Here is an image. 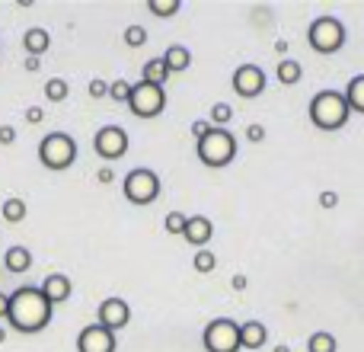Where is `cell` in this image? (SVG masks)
<instances>
[{
  "label": "cell",
  "instance_id": "obj_1",
  "mask_svg": "<svg viewBox=\"0 0 364 352\" xmlns=\"http://www.w3.org/2000/svg\"><path fill=\"white\" fill-rule=\"evenodd\" d=\"M51 314H55V308L45 301L42 291L23 285V289H16L10 295V314H6V323H10L13 330H19V333L32 336V333H42V330L48 327Z\"/></svg>",
  "mask_w": 364,
  "mask_h": 352
},
{
  "label": "cell",
  "instance_id": "obj_2",
  "mask_svg": "<svg viewBox=\"0 0 364 352\" xmlns=\"http://www.w3.org/2000/svg\"><path fill=\"white\" fill-rule=\"evenodd\" d=\"M307 113H310V122H314L320 132H339V128H346L352 109H348V103H346V93H339V90H320V93L310 100Z\"/></svg>",
  "mask_w": 364,
  "mask_h": 352
},
{
  "label": "cell",
  "instance_id": "obj_3",
  "mask_svg": "<svg viewBox=\"0 0 364 352\" xmlns=\"http://www.w3.org/2000/svg\"><path fill=\"white\" fill-rule=\"evenodd\" d=\"M195 154H198V160L205 167H211V170H220V167L233 164V157H237V138H233L230 128H208L205 138L195 141Z\"/></svg>",
  "mask_w": 364,
  "mask_h": 352
},
{
  "label": "cell",
  "instance_id": "obj_4",
  "mask_svg": "<svg viewBox=\"0 0 364 352\" xmlns=\"http://www.w3.org/2000/svg\"><path fill=\"white\" fill-rule=\"evenodd\" d=\"M38 160H42L45 170L51 173H64L74 167L77 160V141L68 132H51L38 141Z\"/></svg>",
  "mask_w": 364,
  "mask_h": 352
},
{
  "label": "cell",
  "instance_id": "obj_5",
  "mask_svg": "<svg viewBox=\"0 0 364 352\" xmlns=\"http://www.w3.org/2000/svg\"><path fill=\"white\" fill-rule=\"evenodd\" d=\"M164 192V182L160 176L151 170V167H134L132 173L122 180V195H125L132 205H151V202L160 199Z\"/></svg>",
  "mask_w": 364,
  "mask_h": 352
},
{
  "label": "cell",
  "instance_id": "obj_6",
  "mask_svg": "<svg viewBox=\"0 0 364 352\" xmlns=\"http://www.w3.org/2000/svg\"><path fill=\"white\" fill-rule=\"evenodd\" d=\"M346 38H348L346 26H342V19H336V16H316L307 29V42L316 55H336V51H342Z\"/></svg>",
  "mask_w": 364,
  "mask_h": 352
},
{
  "label": "cell",
  "instance_id": "obj_7",
  "mask_svg": "<svg viewBox=\"0 0 364 352\" xmlns=\"http://www.w3.org/2000/svg\"><path fill=\"white\" fill-rule=\"evenodd\" d=\"M128 109H132L138 119H157V115L166 109V90L157 87V83H147V81L132 83Z\"/></svg>",
  "mask_w": 364,
  "mask_h": 352
},
{
  "label": "cell",
  "instance_id": "obj_8",
  "mask_svg": "<svg viewBox=\"0 0 364 352\" xmlns=\"http://www.w3.org/2000/svg\"><path fill=\"white\" fill-rule=\"evenodd\" d=\"M201 346L208 352H240V323L230 317H214L201 333Z\"/></svg>",
  "mask_w": 364,
  "mask_h": 352
},
{
  "label": "cell",
  "instance_id": "obj_9",
  "mask_svg": "<svg viewBox=\"0 0 364 352\" xmlns=\"http://www.w3.org/2000/svg\"><path fill=\"white\" fill-rule=\"evenodd\" d=\"M128 145H132V138H128V132L119 125H102L100 132L93 135V151L100 154L102 160H122L128 154Z\"/></svg>",
  "mask_w": 364,
  "mask_h": 352
},
{
  "label": "cell",
  "instance_id": "obj_10",
  "mask_svg": "<svg viewBox=\"0 0 364 352\" xmlns=\"http://www.w3.org/2000/svg\"><path fill=\"white\" fill-rule=\"evenodd\" d=\"M230 83H233V93L237 96H243V100H256V96L265 90L269 77H265V71L259 68V64H240V68L233 71Z\"/></svg>",
  "mask_w": 364,
  "mask_h": 352
},
{
  "label": "cell",
  "instance_id": "obj_11",
  "mask_svg": "<svg viewBox=\"0 0 364 352\" xmlns=\"http://www.w3.org/2000/svg\"><path fill=\"white\" fill-rule=\"evenodd\" d=\"M128 321H132V308H128V301L125 298H119V295L106 298V301L96 308V323L106 327V330H112V333L115 330H125Z\"/></svg>",
  "mask_w": 364,
  "mask_h": 352
},
{
  "label": "cell",
  "instance_id": "obj_12",
  "mask_svg": "<svg viewBox=\"0 0 364 352\" xmlns=\"http://www.w3.org/2000/svg\"><path fill=\"white\" fill-rule=\"evenodd\" d=\"M115 333L106 327H100V323H90V327L80 330V336H77V352H115Z\"/></svg>",
  "mask_w": 364,
  "mask_h": 352
},
{
  "label": "cell",
  "instance_id": "obj_13",
  "mask_svg": "<svg viewBox=\"0 0 364 352\" xmlns=\"http://www.w3.org/2000/svg\"><path fill=\"white\" fill-rule=\"evenodd\" d=\"M182 237H186V244H192L195 250H205V247L211 244V237H214L211 218H205V214H188Z\"/></svg>",
  "mask_w": 364,
  "mask_h": 352
},
{
  "label": "cell",
  "instance_id": "obj_14",
  "mask_svg": "<svg viewBox=\"0 0 364 352\" xmlns=\"http://www.w3.org/2000/svg\"><path fill=\"white\" fill-rule=\"evenodd\" d=\"M38 291L45 295V301L55 308V304H64L70 298V291H74V285H70V279L64 276V272H51V276H45V282L38 285Z\"/></svg>",
  "mask_w": 364,
  "mask_h": 352
},
{
  "label": "cell",
  "instance_id": "obj_15",
  "mask_svg": "<svg viewBox=\"0 0 364 352\" xmlns=\"http://www.w3.org/2000/svg\"><path fill=\"white\" fill-rule=\"evenodd\" d=\"M265 340H269V327L265 323H259V321H246V323H240V346L243 349H262L265 346Z\"/></svg>",
  "mask_w": 364,
  "mask_h": 352
},
{
  "label": "cell",
  "instance_id": "obj_16",
  "mask_svg": "<svg viewBox=\"0 0 364 352\" xmlns=\"http://www.w3.org/2000/svg\"><path fill=\"white\" fill-rule=\"evenodd\" d=\"M23 48L29 51L32 58H42L45 51L51 48V32H48V29H42V26H32V29H26V36H23Z\"/></svg>",
  "mask_w": 364,
  "mask_h": 352
},
{
  "label": "cell",
  "instance_id": "obj_17",
  "mask_svg": "<svg viewBox=\"0 0 364 352\" xmlns=\"http://www.w3.org/2000/svg\"><path fill=\"white\" fill-rule=\"evenodd\" d=\"M4 266H6V272H13V276H23V272H29V269H32V253H29V247H6Z\"/></svg>",
  "mask_w": 364,
  "mask_h": 352
},
{
  "label": "cell",
  "instance_id": "obj_18",
  "mask_svg": "<svg viewBox=\"0 0 364 352\" xmlns=\"http://www.w3.org/2000/svg\"><path fill=\"white\" fill-rule=\"evenodd\" d=\"M164 61H166L170 74H182V71L192 68V51H188L186 45H170V48L164 51Z\"/></svg>",
  "mask_w": 364,
  "mask_h": 352
},
{
  "label": "cell",
  "instance_id": "obj_19",
  "mask_svg": "<svg viewBox=\"0 0 364 352\" xmlns=\"http://www.w3.org/2000/svg\"><path fill=\"white\" fill-rule=\"evenodd\" d=\"M0 214H4L6 224H19V221H26V214H29V205H26L19 195H10V199H4V205H0Z\"/></svg>",
  "mask_w": 364,
  "mask_h": 352
},
{
  "label": "cell",
  "instance_id": "obj_20",
  "mask_svg": "<svg viewBox=\"0 0 364 352\" xmlns=\"http://www.w3.org/2000/svg\"><path fill=\"white\" fill-rule=\"evenodd\" d=\"M141 81L164 87V83L170 81V71H166V61H164V58H151V61L144 64V71H141Z\"/></svg>",
  "mask_w": 364,
  "mask_h": 352
},
{
  "label": "cell",
  "instance_id": "obj_21",
  "mask_svg": "<svg viewBox=\"0 0 364 352\" xmlns=\"http://www.w3.org/2000/svg\"><path fill=\"white\" fill-rule=\"evenodd\" d=\"M275 74H278V81H282L284 87H294V83H301L304 68H301V61H294V58H282Z\"/></svg>",
  "mask_w": 364,
  "mask_h": 352
},
{
  "label": "cell",
  "instance_id": "obj_22",
  "mask_svg": "<svg viewBox=\"0 0 364 352\" xmlns=\"http://www.w3.org/2000/svg\"><path fill=\"white\" fill-rule=\"evenodd\" d=\"M346 103H348V109H352V113L364 115V74L352 77V83L346 87Z\"/></svg>",
  "mask_w": 364,
  "mask_h": 352
},
{
  "label": "cell",
  "instance_id": "obj_23",
  "mask_svg": "<svg viewBox=\"0 0 364 352\" xmlns=\"http://www.w3.org/2000/svg\"><path fill=\"white\" fill-rule=\"evenodd\" d=\"M336 349H339V343H336L333 333H326V330H316V333H310L307 352H336Z\"/></svg>",
  "mask_w": 364,
  "mask_h": 352
},
{
  "label": "cell",
  "instance_id": "obj_24",
  "mask_svg": "<svg viewBox=\"0 0 364 352\" xmlns=\"http://www.w3.org/2000/svg\"><path fill=\"white\" fill-rule=\"evenodd\" d=\"M68 93H70V87H68L64 77H51V81H45V100L48 103H64Z\"/></svg>",
  "mask_w": 364,
  "mask_h": 352
},
{
  "label": "cell",
  "instance_id": "obj_25",
  "mask_svg": "<svg viewBox=\"0 0 364 352\" xmlns=\"http://www.w3.org/2000/svg\"><path fill=\"white\" fill-rule=\"evenodd\" d=\"M179 6H182L179 0H147V10H151L157 19H170V16H176Z\"/></svg>",
  "mask_w": 364,
  "mask_h": 352
},
{
  "label": "cell",
  "instance_id": "obj_26",
  "mask_svg": "<svg viewBox=\"0 0 364 352\" xmlns=\"http://www.w3.org/2000/svg\"><path fill=\"white\" fill-rule=\"evenodd\" d=\"M208 119H211L214 128L230 125V122H233V106H230V103H214V106H211V115H208Z\"/></svg>",
  "mask_w": 364,
  "mask_h": 352
},
{
  "label": "cell",
  "instance_id": "obj_27",
  "mask_svg": "<svg viewBox=\"0 0 364 352\" xmlns=\"http://www.w3.org/2000/svg\"><path fill=\"white\" fill-rule=\"evenodd\" d=\"M122 38H125L128 48H141V45H147V29L144 26H128V29L122 32Z\"/></svg>",
  "mask_w": 364,
  "mask_h": 352
},
{
  "label": "cell",
  "instance_id": "obj_28",
  "mask_svg": "<svg viewBox=\"0 0 364 352\" xmlns=\"http://www.w3.org/2000/svg\"><path fill=\"white\" fill-rule=\"evenodd\" d=\"M192 266H195V272H214L218 257H214L211 250H198V253H195V259H192Z\"/></svg>",
  "mask_w": 364,
  "mask_h": 352
},
{
  "label": "cell",
  "instance_id": "obj_29",
  "mask_svg": "<svg viewBox=\"0 0 364 352\" xmlns=\"http://www.w3.org/2000/svg\"><path fill=\"white\" fill-rule=\"evenodd\" d=\"M109 96H112L115 103H125V106H128V96H132V83H128V81H112V83H109Z\"/></svg>",
  "mask_w": 364,
  "mask_h": 352
},
{
  "label": "cell",
  "instance_id": "obj_30",
  "mask_svg": "<svg viewBox=\"0 0 364 352\" xmlns=\"http://www.w3.org/2000/svg\"><path fill=\"white\" fill-rule=\"evenodd\" d=\"M164 227H166V234H182V231H186V214H182V212H170V214H166V221H164Z\"/></svg>",
  "mask_w": 364,
  "mask_h": 352
},
{
  "label": "cell",
  "instance_id": "obj_31",
  "mask_svg": "<svg viewBox=\"0 0 364 352\" xmlns=\"http://www.w3.org/2000/svg\"><path fill=\"white\" fill-rule=\"evenodd\" d=\"M87 93L93 96V100H102V96H109V83L102 81V77H93V81H90V87H87Z\"/></svg>",
  "mask_w": 364,
  "mask_h": 352
},
{
  "label": "cell",
  "instance_id": "obj_32",
  "mask_svg": "<svg viewBox=\"0 0 364 352\" xmlns=\"http://www.w3.org/2000/svg\"><path fill=\"white\" fill-rule=\"evenodd\" d=\"M0 145H4V147L16 145V128H13V125H0Z\"/></svg>",
  "mask_w": 364,
  "mask_h": 352
},
{
  "label": "cell",
  "instance_id": "obj_33",
  "mask_svg": "<svg viewBox=\"0 0 364 352\" xmlns=\"http://www.w3.org/2000/svg\"><path fill=\"white\" fill-rule=\"evenodd\" d=\"M336 205H339V192H333V189L320 192V208H336Z\"/></svg>",
  "mask_w": 364,
  "mask_h": 352
},
{
  "label": "cell",
  "instance_id": "obj_34",
  "mask_svg": "<svg viewBox=\"0 0 364 352\" xmlns=\"http://www.w3.org/2000/svg\"><path fill=\"white\" fill-rule=\"evenodd\" d=\"M42 119H45V109L42 106H29V109H26V122H29V125H38Z\"/></svg>",
  "mask_w": 364,
  "mask_h": 352
},
{
  "label": "cell",
  "instance_id": "obj_35",
  "mask_svg": "<svg viewBox=\"0 0 364 352\" xmlns=\"http://www.w3.org/2000/svg\"><path fill=\"white\" fill-rule=\"evenodd\" d=\"M208 128H211V122H205V119H195V122H192V135H195V141H198V138H205V135H208Z\"/></svg>",
  "mask_w": 364,
  "mask_h": 352
},
{
  "label": "cell",
  "instance_id": "obj_36",
  "mask_svg": "<svg viewBox=\"0 0 364 352\" xmlns=\"http://www.w3.org/2000/svg\"><path fill=\"white\" fill-rule=\"evenodd\" d=\"M246 138H250L252 145H259V141H265V128L262 125H250L246 128Z\"/></svg>",
  "mask_w": 364,
  "mask_h": 352
},
{
  "label": "cell",
  "instance_id": "obj_37",
  "mask_svg": "<svg viewBox=\"0 0 364 352\" xmlns=\"http://www.w3.org/2000/svg\"><path fill=\"white\" fill-rule=\"evenodd\" d=\"M6 314H10V295L0 291V321H6Z\"/></svg>",
  "mask_w": 364,
  "mask_h": 352
},
{
  "label": "cell",
  "instance_id": "obj_38",
  "mask_svg": "<svg viewBox=\"0 0 364 352\" xmlns=\"http://www.w3.org/2000/svg\"><path fill=\"white\" fill-rule=\"evenodd\" d=\"M96 180H100V182H102V186H109V182H112V180H115V173H112V170H109V167H102V170H100V173H96Z\"/></svg>",
  "mask_w": 364,
  "mask_h": 352
},
{
  "label": "cell",
  "instance_id": "obj_39",
  "mask_svg": "<svg viewBox=\"0 0 364 352\" xmlns=\"http://www.w3.org/2000/svg\"><path fill=\"white\" fill-rule=\"evenodd\" d=\"M38 64H42V58H32V55H26V71H38Z\"/></svg>",
  "mask_w": 364,
  "mask_h": 352
},
{
  "label": "cell",
  "instance_id": "obj_40",
  "mask_svg": "<svg viewBox=\"0 0 364 352\" xmlns=\"http://www.w3.org/2000/svg\"><path fill=\"white\" fill-rule=\"evenodd\" d=\"M230 282H233V291H243L246 289V276H233Z\"/></svg>",
  "mask_w": 364,
  "mask_h": 352
},
{
  "label": "cell",
  "instance_id": "obj_41",
  "mask_svg": "<svg viewBox=\"0 0 364 352\" xmlns=\"http://www.w3.org/2000/svg\"><path fill=\"white\" fill-rule=\"evenodd\" d=\"M4 340H6V330H4V327H0V343H4Z\"/></svg>",
  "mask_w": 364,
  "mask_h": 352
},
{
  "label": "cell",
  "instance_id": "obj_42",
  "mask_svg": "<svg viewBox=\"0 0 364 352\" xmlns=\"http://www.w3.org/2000/svg\"><path fill=\"white\" fill-rule=\"evenodd\" d=\"M275 352H291L288 346H275Z\"/></svg>",
  "mask_w": 364,
  "mask_h": 352
}]
</instances>
